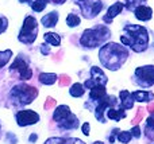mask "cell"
<instances>
[{
    "label": "cell",
    "mask_w": 154,
    "mask_h": 144,
    "mask_svg": "<svg viewBox=\"0 0 154 144\" xmlns=\"http://www.w3.org/2000/svg\"><path fill=\"white\" fill-rule=\"evenodd\" d=\"M100 62L109 70L119 69L128 57V51L116 43H108L100 50Z\"/></svg>",
    "instance_id": "1"
},
{
    "label": "cell",
    "mask_w": 154,
    "mask_h": 144,
    "mask_svg": "<svg viewBox=\"0 0 154 144\" xmlns=\"http://www.w3.org/2000/svg\"><path fill=\"white\" fill-rule=\"evenodd\" d=\"M125 31L127 32V37L122 35V38H120V40L125 45L130 46L137 53L146 50L147 43H149V35H147V31L145 27L128 24V26L125 27Z\"/></svg>",
    "instance_id": "2"
},
{
    "label": "cell",
    "mask_w": 154,
    "mask_h": 144,
    "mask_svg": "<svg viewBox=\"0 0 154 144\" xmlns=\"http://www.w3.org/2000/svg\"><path fill=\"white\" fill-rule=\"evenodd\" d=\"M109 38V30L104 26H96L95 28H88L82 32L80 39L82 46L85 47H97Z\"/></svg>",
    "instance_id": "3"
},
{
    "label": "cell",
    "mask_w": 154,
    "mask_h": 144,
    "mask_svg": "<svg viewBox=\"0 0 154 144\" xmlns=\"http://www.w3.org/2000/svg\"><path fill=\"white\" fill-rule=\"evenodd\" d=\"M54 121L60 124L61 128H65V129H75L79 127V121H77V117L75 115L70 113V109L69 107L66 105H61V107L57 108V110L54 112V116H53Z\"/></svg>",
    "instance_id": "4"
},
{
    "label": "cell",
    "mask_w": 154,
    "mask_h": 144,
    "mask_svg": "<svg viewBox=\"0 0 154 144\" xmlns=\"http://www.w3.org/2000/svg\"><path fill=\"white\" fill-rule=\"evenodd\" d=\"M37 96H38V89L29 86V85H18L11 92V97L15 98L14 101L19 105L30 104Z\"/></svg>",
    "instance_id": "5"
},
{
    "label": "cell",
    "mask_w": 154,
    "mask_h": 144,
    "mask_svg": "<svg viewBox=\"0 0 154 144\" xmlns=\"http://www.w3.org/2000/svg\"><path fill=\"white\" fill-rule=\"evenodd\" d=\"M37 34H38V23L35 20V18L32 16H27L24 19V23H23V27H22L20 32H19V40L22 43H32L37 38Z\"/></svg>",
    "instance_id": "6"
},
{
    "label": "cell",
    "mask_w": 154,
    "mask_h": 144,
    "mask_svg": "<svg viewBox=\"0 0 154 144\" xmlns=\"http://www.w3.org/2000/svg\"><path fill=\"white\" fill-rule=\"evenodd\" d=\"M141 86H152L154 84V66H142L135 70Z\"/></svg>",
    "instance_id": "7"
},
{
    "label": "cell",
    "mask_w": 154,
    "mask_h": 144,
    "mask_svg": "<svg viewBox=\"0 0 154 144\" xmlns=\"http://www.w3.org/2000/svg\"><path fill=\"white\" fill-rule=\"evenodd\" d=\"M103 8L100 0H82L81 3V10L85 18H95Z\"/></svg>",
    "instance_id": "8"
},
{
    "label": "cell",
    "mask_w": 154,
    "mask_h": 144,
    "mask_svg": "<svg viewBox=\"0 0 154 144\" xmlns=\"http://www.w3.org/2000/svg\"><path fill=\"white\" fill-rule=\"evenodd\" d=\"M16 121L20 127L31 125V124H35L39 121V116L32 110H20L16 115Z\"/></svg>",
    "instance_id": "9"
},
{
    "label": "cell",
    "mask_w": 154,
    "mask_h": 144,
    "mask_svg": "<svg viewBox=\"0 0 154 144\" xmlns=\"http://www.w3.org/2000/svg\"><path fill=\"white\" fill-rule=\"evenodd\" d=\"M91 74H92V78H91V80H88L87 82H85V86H87V88H91V89H92L93 86L106 85V84H107V77H106V74H104V73L101 72L99 67L93 66L92 69H91Z\"/></svg>",
    "instance_id": "10"
},
{
    "label": "cell",
    "mask_w": 154,
    "mask_h": 144,
    "mask_svg": "<svg viewBox=\"0 0 154 144\" xmlns=\"http://www.w3.org/2000/svg\"><path fill=\"white\" fill-rule=\"evenodd\" d=\"M11 69H12V70H18L19 74H20V80H30V78H31V74H32L31 69L29 67L27 62H24L20 57H18V58L15 59V62L12 63Z\"/></svg>",
    "instance_id": "11"
},
{
    "label": "cell",
    "mask_w": 154,
    "mask_h": 144,
    "mask_svg": "<svg viewBox=\"0 0 154 144\" xmlns=\"http://www.w3.org/2000/svg\"><path fill=\"white\" fill-rule=\"evenodd\" d=\"M118 102H116V98L112 96L109 97H104V98L100 100V104L97 105L96 108V117H97L99 121L104 123V117H103V112L106 110V108H109V107H116Z\"/></svg>",
    "instance_id": "12"
},
{
    "label": "cell",
    "mask_w": 154,
    "mask_h": 144,
    "mask_svg": "<svg viewBox=\"0 0 154 144\" xmlns=\"http://www.w3.org/2000/svg\"><path fill=\"white\" fill-rule=\"evenodd\" d=\"M122 10H123L122 3H115V4H112L111 7L108 8V11H107V15L104 16V22H106V23H111V20L116 15H119V13L122 12Z\"/></svg>",
    "instance_id": "13"
},
{
    "label": "cell",
    "mask_w": 154,
    "mask_h": 144,
    "mask_svg": "<svg viewBox=\"0 0 154 144\" xmlns=\"http://www.w3.org/2000/svg\"><path fill=\"white\" fill-rule=\"evenodd\" d=\"M152 8L146 7V5H138L135 8V16L139 20H149L152 19Z\"/></svg>",
    "instance_id": "14"
},
{
    "label": "cell",
    "mask_w": 154,
    "mask_h": 144,
    "mask_svg": "<svg viewBox=\"0 0 154 144\" xmlns=\"http://www.w3.org/2000/svg\"><path fill=\"white\" fill-rule=\"evenodd\" d=\"M119 96H120V101H122V108L123 109H130V108H133L134 100H133V97H131L130 92L122 90Z\"/></svg>",
    "instance_id": "15"
},
{
    "label": "cell",
    "mask_w": 154,
    "mask_h": 144,
    "mask_svg": "<svg viewBox=\"0 0 154 144\" xmlns=\"http://www.w3.org/2000/svg\"><path fill=\"white\" fill-rule=\"evenodd\" d=\"M89 96H91V100H96V101H100L101 98H104L106 97V88H104V85L93 86Z\"/></svg>",
    "instance_id": "16"
},
{
    "label": "cell",
    "mask_w": 154,
    "mask_h": 144,
    "mask_svg": "<svg viewBox=\"0 0 154 144\" xmlns=\"http://www.w3.org/2000/svg\"><path fill=\"white\" fill-rule=\"evenodd\" d=\"M131 97H133L134 101H149V100H153L154 94L152 92L137 90V92H134V93H131Z\"/></svg>",
    "instance_id": "17"
},
{
    "label": "cell",
    "mask_w": 154,
    "mask_h": 144,
    "mask_svg": "<svg viewBox=\"0 0 154 144\" xmlns=\"http://www.w3.org/2000/svg\"><path fill=\"white\" fill-rule=\"evenodd\" d=\"M57 20H58V13L53 11V12L48 13L46 16H43L41 22H42V24L45 27H53V26H56Z\"/></svg>",
    "instance_id": "18"
},
{
    "label": "cell",
    "mask_w": 154,
    "mask_h": 144,
    "mask_svg": "<svg viewBox=\"0 0 154 144\" xmlns=\"http://www.w3.org/2000/svg\"><path fill=\"white\" fill-rule=\"evenodd\" d=\"M107 116H108V119H111V120L119 121L120 119H125L126 117V112H125V109H123V108H122V109H119V110L114 109V108H109Z\"/></svg>",
    "instance_id": "19"
},
{
    "label": "cell",
    "mask_w": 154,
    "mask_h": 144,
    "mask_svg": "<svg viewBox=\"0 0 154 144\" xmlns=\"http://www.w3.org/2000/svg\"><path fill=\"white\" fill-rule=\"evenodd\" d=\"M39 81L43 85H53L57 81V75L53 73H42V74H39Z\"/></svg>",
    "instance_id": "20"
},
{
    "label": "cell",
    "mask_w": 154,
    "mask_h": 144,
    "mask_svg": "<svg viewBox=\"0 0 154 144\" xmlns=\"http://www.w3.org/2000/svg\"><path fill=\"white\" fill-rule=\"evenodd\" d=\"M45 40L48 43H50L51 46H60V43H61V38L57 34H54V32H48V34H45Z\"/></svg>",
    "instance_id": "21"
},
{
    "label": "cell",
    "mask_w": 154,
    "mask_h": 144,
    "mask_svg": "<svg viewBox=\"0 0 154 144\" xmlns=\"http://www.w3.org/2000/svg\"><path fill=\"white\" fill-rule=\"evenodd\" d=\"M84 94V86L81 84H75L70 89V96L73 97H81Z\"/></svg>",
    "instance_id": "22"
},
{
    "label": "cell",
    "mask_w": 154,
    "mask_h": 144,
    "mask_svg": "<svg viewBox=\"0 0 154 144\" xmlns=\"http://www.w3.org/2000/svg\"><path fill=\"white\" fill-rule=\"evenodd\" d=\"M11 55H12V51L11 50H5V51H0V69L10 61Z\"/></svg>",
    "instance_id": "23"
},
{
    "label": "cell",
    "mask_w": 154,
    "mask_h": 144,
    "mask_svg": "<svg viewBox=\"0 0 154 144\" xmlns=\"http://www.w3.org/2000/svg\"><path fill=\"white\" fill-rule=\"evenodd\" d=\"M66 23L69 27H76L80 24V18L77 15H75V13H69L66 18Z\"/></svg>",
    "instance_id": "24"
},
{
    "label": "cell",
    "mask_w": 154,
    "mask_h": 144,
    "mask_svg": "<svg viewBox=\"0 0 154 144\" xmlns=\"http://www.w3.org/2000/svg\"><path fill=\"white\" fill-rule=\"evenodd\" d=\"M31 7L34 11L41 12V11H43V8L46 7V0H35V1L31 4Z\"/></svg>",
    "instance_id": "25"
},
{
    "label": "cell",
    "mask_w": 154,
    "mask_h": 144,
    "mask_svg": "<svg viewBox=\"0 0 154 144\" xmlns=\"http://www.w3.org/2000/svg\"><path fill=\"white\" fill-rule=\"evenodd\" d=\"M131 132H120L119 135H118V139H119V142L120 143H128L130 142V139H131Z\"/></svg>",
    "instance_id": "26"
},
{
    "label": "cell",
    "mask_w": 154,
    "mask_h": 144,
    "mask_svg": "<svg viewBox=\"0 0 154 144\" xmlns=\"http://www.w3.org/2000/svg\"><path fill=\"white\" fill-rule=\"evenodd\" d=\"M145 0H126V5L128 10H134L135 7H138L141 3H143Z\"/></svg>",
    "instance_id": "27"
},
{
    "label": "cell",
    "mask_w": 154,
    "mask_h": 144,
    "mask_svg": "<svg viewBox=\"0 0 154 144\" xmlns=\"http://www.w3.org/2000/svg\"><path fill=\"white\" fill-rule=\"evenodd\" d=\"M143 113H145V109H143V108H139V109H138V113L135 115V117L133 119V121H131V123H133L134 125H137V124H138L139 121L142 120V117H143Z\"/></svg>",
    "instance_id": "28"
},
{
    "label": "cell",
    "mask_w": 154,
    "mask_h": 144,
    "mask_svg": "<svg viewBox=\"0 0 154 144\" xmlns=\"http://www.w3.org/2000/svg\"><path fill=\"white\" fill-rule=\"evenodd\" d=\"M70 84V77L66 74H62L60 75V85L61 86H68Z\"/></svg>",
    "instance_id": "29"
},
{
    "label": "cell",
    "mask_w": 154,
    "mask_h": 144,
    "mask_svg": "<svg viewBox=\"0 0 154 144\" xmlns=\"http://www.w3.org/2000/svg\"><path fill=\"white\" fill-rule=\"evenodd\" d=\"M53 107H56V100L51 98V97H48L45 104H43V108H45V109H50V108H53Z\"/></svg>",
    "instance_id": "30"
},
{
    "label": "cell",
    "mask_w": 154,
    "mask_h": 144,
    "mask_svg": "<svg viewBox=\"0 0 154 144\" xmlns=\"http://www.w3.org/2000/svg\"><path fill=\"white\" fill-rule=\"evenodd\" d=\"M46 144H65V140L60 139V137H51V139L46 140Z\"/></svg>",
    "instance_id": "31"
},
{
    "label": "cell",
    "mask_w": 154,
    "mask_h": 144,
    "mask_svg": "<svg viewBox=\"0 0 154 144\" xmlns=\"http://www.w3.org/2000/svg\"><path fill=\"white\" fill-rule=\"evenodd\" d=\"M7 30V19L5 18H0V34L4 32Z\"/></svg>",
    "instance_id": "32"
},
{
    "label": "cell",
    "mask_w": 154,
    "mask_h": 144,
    "mask_svg": "<svg viewBox=\"0 0 154 144\" xmlns=\"http://www.w3.org/2000/svg\"><path fill=\"white\" fill-rule=\"evenodd\" d=\"M131 135H133L134 137H139L141 136V131H139V127H134L133 129H131Z\"/></svg>",
    "instance_id": "33"
},
{
    "label": "cell",
    "mask_w": 154,
    "mask_h": 144,
    "mask_svg": "<svg viewBox=\"0 0 154 144\" xmlns=\"http://www.w3.org/2000/svg\"><path fill=\"white\" fill-rule=\"evenodd\" d=\"M147 127H150V128H154V113H152V116L147 119Z\"/></svg>",
    "instance_id": "34"
},
{
    "label": "cell",
    "mask_w": 154,
    "mask_h": 144,
    "mask_svg": "<svg viewBox=\"0 0 154 144\" xmlns=\"http://www.w3.org/2000/svg\"><path fill=\"white\" fill-rule=\"evenodd\" d=\"M82 134L87 135V136L89 135V124H88V123H85L84 125H82Z\"/></svg>",
    "instance_id": "35"
},
{
    "label": "cell",
    "mask_w": 154,
    "mask_h": 144,
    "mask_svg": "<svg viewBox=\"0 0 154 144\" xmlns=\"http://www.w3.org/2000/svg\"><path fill=\"white\" fill-rule=\"evenodd\" d=\"M147 110H149L150 113H154V102H153V104H149V105H147Z\"/></svg>",
    "instance_id": "36"
},
{
    "label": "cell",
    "mask_w": 154,
    "mask_h": 144,
    "mask_svg": "<svg viewBox=\"0 0 154 144\" xmlns=\"http://www.w3.org/2000/svg\"><path fill=\"white\" fill-rule=\"evenodd\" d=\"M45 46H46V45H42V53H43V54H49V48H46Z\"/></svg>",
    "instance_id": "37"
},
{
    "label": "cell",
    "mask_w": 154,
    "mask_h": 144,
    "mask_svg": "<svg viewBox=\"0 0 154 144\" xmlns=\"http://www.w3.org/2000/svg\"><path fill=\"white\" fill-rule=\"evenodd\" d=\"M53 3H57V4H61V3H64L65 0H51Z\"/></svg>",
    "instance_id": "38"
},
{
    "label": "cell",
    "mask_w": 154,
    "mask_h": 144,
    "mask_svg": "<svg viewBox=\"0 0 154 144\" xmlns=\"http://www.w3.org/2000/svg\"><path fill=\"white\" fill-rule=\"evenodd\" d=\"M35 139H37V136H35V135H32V136L31 137H30V142H34V140Z\"/></svg>",
    "instance_id": "39"
},
{
    "label": "cell",
    "mask_w": 154,
    "mask_h": 144,
    "mask_svg": "<svg viewBox=\"0 0 154 144\" xmlns=\"http://www.w3.org/2000/svg\"><path fill=\"white\" fill-rule=\"evenodd\" d=\"M93 144H104V143H101V142H95Z\"/></svg>",
    "instance_id": "40"
},
{
    "label": "cell",
    "mask_w": 154,
    "mask_h": 144,
    "mask_svg": "<svg viewBox=\"0 0 154 144\" xmlns=\"http://www.w3.org/2000/svg\"><path fill=\"white\" fill-rule=\"evenodd\" d=\"M20 3H24V1H30V0H19Z\"/></svg>",
    "instance_id": "41"
},
{
    "label": "cell",
    "mask_w": 154,
    "mask_h": 144,
    "mask_svg": "<svg viewBox=\"0 0 154 144\" xmlns=\"http://www.w3.org/2000/svg\"><path fill=\"white\" fill-rule=\"evenodd\" d=\"M80 1H82V0H80Z\"/></svg>",
    "instance_id": "42"
}]
</instances>
